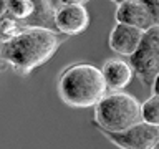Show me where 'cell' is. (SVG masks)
Wrapping results in <instances>:
<instances>
[{
	"label": "cell",
	"mask_w": 159,
	"mask_h": 149,
	"mask_svg": "<svg viewBox=\"0 0 159 149\" xmlns=\"http://www.w3.org/2000/svg\"><path fill=\"white\" fill-rule=\"evenodd\" d=\"M151 89H152V94H157V96H159V74L154 78V81L151 84Z\"/></svg>",
	"instance_id": "obj_15"
},
{
	"label": "cell",
	"mask_w": 159,
	"mask_h": 149,
	"mask_svg": "<svg viewBox=\"0 0 159 149\" xmlns=\"http://www.w3.org/2000/svg\"><path fill=\"white\" fill-rule=\"evenodd\" d=\"M0 70H2V63H0Z\"/></svg>",
	"instance_id": "obj_18"
},
{
	"label": "cell",
	"mask_w": 159,
	"mask_h": 149,
	"mask_svg": "<svg viewBox=\"0 0 159 149\" xmlns=\"http://www.w3.org/2000/svg\"><path fill=\"white\" fill-rule=\"evenodd\" d=\"M23 27L20 25V22H17L12 15L5 13L3 17H0V40L2 42H8L13 37H17L23 32Z\"/></svg>",
	"instance_id": "obj_13"
},
{
	"label": "cell",
	"mask_w": 159,
	"mask_h": 149,
	"mask_svg": "<svg viewBox=\"0 0 159 149\" xmlns=\"http://www.w3.org/2000/svg\"><path fill=\"white\" fill-rule=\"evenodd\" d=\"M156 149H159V142H157V144H156Z\"/></svg>",
	"instance_id": "obj_17"
},
{
	"label": "cell",
	"mask_w": 159,
	"mask_h": 149,
	"mask_svg": "<svg viewBox=\"0 0 159 149\" xmlns=\"http://www.w3.org/2000/svg\"><path fill=\"white\" fill-rule=\"evenodd\" d=\"M141 121L159 128V96L152 94L141 104Z\"/></svg>",
	"instance_id": "obj_12"
},
{
	"label": "cell",
	"mask_w": 159,
	"mask_h": 149,
	"mask_svg": "<svg viewBox=\"0 0 159 149\" xmlns=\"http://www.w3.org/2000/svg\"><path fill=\"white\" fill-rule=\"evenodd\" d=\"M116 5V23L129 25V27L143 30V32L154 27L151 13H149L144 0H123Z\"/></svg>",
	"instance_id": "obj_7"
},
{
	"label": "cell",
	"mask_w": 159,
	"mask_h": 149,
	"mask_svg": "<svg viewBox=\"0 0 159 149\" xmlns=\"http://www.w3.org/2000/svg\"><path fill=\"white\" fill-rule=\"evenodd\" d=\"M2 47H3V42L0 40V56H2ZM0 63H2V61H0Z\"/></svg>",
	"instance_id": "obj_16"
},
{
	"label": "cell",
	"mask_w": 159,
	"mask_h": 149,
	"mask_svg": "<svg viewBox=\"0 0 159 149\" xmlns=\"http://www.w3.org/2000/svg\"><path fill=\"white\" fill-rule=\"evenodd\" d=\"M134 70V76L139 78L144 86H149L159 74V27H151L143 35L141 45L136 53L129 58Z\"/></svg>",
	"instance_id": "obj_4"
},
{
	"label": "cell",
	"mask_w": 159,
	"mask_h": 149,
	"mask_svg": "<svg viewBox=\"0 0 159 149\" xmlns=\"http://www.w3.org/2000/svg\"><path fill=\"white\" fill-rule=\"evenodd\" d=\"M55 7V28L57 33L66 35H80L88 28L89 13L84 2H57L52 0Z\"/></svg>",
	"instance_id": "obj_5"
},
{
	"label": "cell",
	"mask_w": 159,
	"mask_h": 149,
	"mask_svg": "<svg viewBox=\"0 0 159 149\" xmlns=\"http://www.w3.org/2000/svg\"><path fill=\"white\" fill-rule=\"evenodd\" d=\"M58 94L71 108H91L108 94L101 70L88 63L66 68L58 79Z\"/></svg>",
	"instance_id": "obj_2"
},
{
	"label": "cell",
	"mask_w": 159,
	"mask_h": 149,
	"mask_svg": "<svg viewBox=\"0 0 159 149\" xmlns=\"http://www.w3.org/2000/svg\"><path fill=\"white\" fill-rule=\"evenodd\" d=\"M103 78L106 81L108 89L111 91H121L133 81L134 70L128 61L119 58H109L104 61L101 68Z\"/></svg>",
	"instance_id": "obj_9"
},
{
	"label": "cell",
	"mask_w": 159,
	"mask_h": 149,
	"mask_svg": "<svg viewBox=\"0 0 159 149\" xmlns=\"http://www.w3.org/2000/svg\"><path fill=\"white\" fill-rule=\"evenodd\" d=\"M23 28H45L57 32L55 28V7L52 0H40L35 2V12L27 22L20 23Z\"/></svg>",
	"instance_id": "obj_10"
},
{
	"label": "cell",
	"mask_w": 159,
	"mask_h": 149,
	"mask_svg": "<svg viewBox=\"0 0 159 149\" xmlns=\"http://www.w3.org/2000/svg\"><path fill=\"white\" fill-rule=\"evenodd\" d=\"M109 141L121 149H156L159 142V128L143 121L121 133H104Z\"/></svg>",
	"instance_id": "obj_6"
},
{
	"label": "cell",
	"mask_w": 159,
	"mask_h": 149,
	"mask_svg": "<svg viewBox=\"0 0 159 149\" xmlns=\"http://www.w3.org/2000/svg\"><path fill=\"white\" fill-rule=\"evenodd\" d=\"M35 12V2L32 0H10L8 2V15L17 20V22L23 23L33 15Z\"/></svg>",
	"instance_id": "obj_11"
},
{
	"label": "cell",
	"mask_w": 159,
	"mask_h": 149,
	"mask_svg": "<svg viewBox=\"0 0 159 149\" xmlns=\"http://www.w3.org/2000/svg\"><path fill=\"white\" fill-rule=\"evenodd\" d=\"M144 32L139 28L129 27V25L116 23L114 28L109 33V48L114 53L121 55V56H129L131 58L136 50L141 45Z\"/></svg>",
	"instance_id": "obj_8"
},
{
	"label": "cell",
	"mask_w": 159,
	"mask_h": 149,
	"mask_svg": "<svg viewBox=\"0 0 159 149\" xmlns=\"http://www.w3.org/2000/svg\"><path fill=\"white\" fill-rule=\"evenodd\" d=\"M63 38L57 32L45 28H25L20 35L3 42L0 61L7 63L15 73L28 74L47 63L57 53Z\"/></svg>",
	"instance_id": "obj_1"
},
{
	"label": "cell",
	"mask_w": 159,
	"mask_h": 149,
	"mask_svg": "<svg viewBox=\"0 0 159 149\" xmlns=\"http://www.w3.org/2000/svg\"><path fill=\"white\" fill-rule=\"evenodd\" d=\"M141 121V104L134 96L111 91L94 106V123L103 133H121Z\"/></svg>",
	"instance_id": "obj_3"
},
{
	"label": "cell",
	"mask_w": 159,
	"mask_h": 149,
	"mask_svg": "<svg viewBox=\"0 0 159 149\" xmlns=\"http://www.w3.org/2000/svg\"><path fill=\"white\" fill-rule=\"evenodd\" d=\"M146 2V7L151 13V18H152V23L159 27V0H144Z\"/></svg>",
	"instance_id": "obj_14"
}]
</instances>
